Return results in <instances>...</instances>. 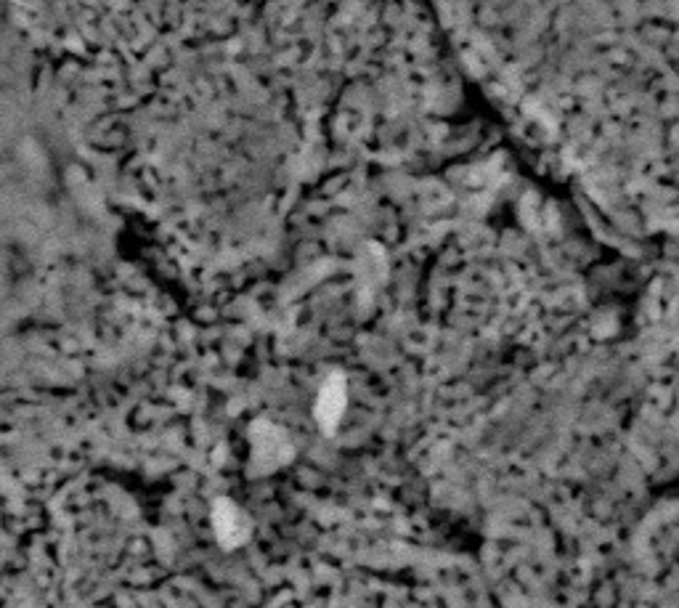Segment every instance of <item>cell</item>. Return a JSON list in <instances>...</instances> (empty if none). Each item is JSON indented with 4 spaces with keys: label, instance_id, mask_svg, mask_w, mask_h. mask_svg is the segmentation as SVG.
I'll return each mask as SVG.
<instances>
[{
    "label": "cell",
    "instance_id": "cell-1",
    "mask_svg": "<svg viewBox=\"0 0 679 608\" xmlns=\"http://www.w3.org/2000/svg\"><path fill=\"white\" fill-rule=\"evenodd\" d=\"M345 404H348V385H345L343 375H335L324 383L319 391V401H316V420L324 431H335L345 412Z\"/></svg>",
    "mask_w": 679,
    "mask_h": 608
},
{
    "label": "cell",
    "instance_id": "cell-2",
    "mask_svg": "<svg viewBox=\"0 0 679 608\" xmlns=\"http://www.w3.org/2000/svg\"><path fill=\"white\" fill-rule=\"evenodd\" d=\"M215 521H218V532H221L223 542L239 545V542L247 537V518L242 516V510H237L234 505H229V502L218 505V516H215Z\"/></svg>",
    "mask_w": 679,
    "mask_h": 608
}]
</instances>
